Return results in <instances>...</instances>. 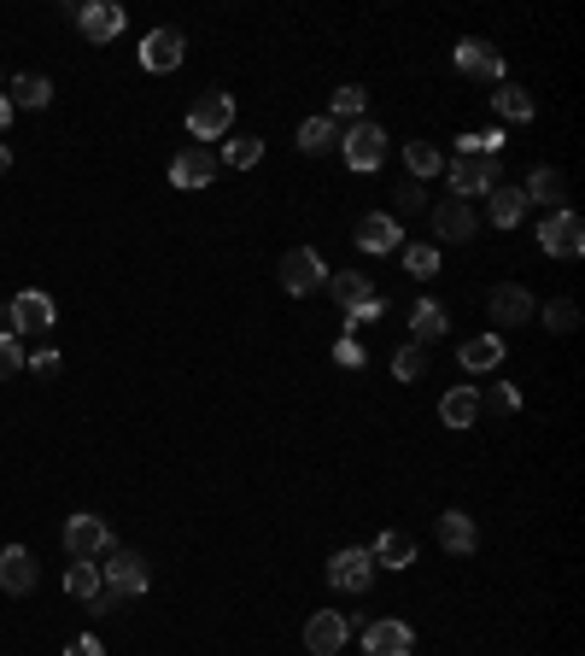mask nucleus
I'll list each match as a JSON object with an SVG mask.
<instances>
[{
    "label": "nucleus",
    "mask_w": 585,
    "mask_h": 656,
    "mask_svg": "<svg viewBox=\"0 0 585 656\" xmlns=\"http://www.w3.org/2000/svg\"><path fill=\"white\" fill-rule=\"evenodd\" d=\"M146 586H153V568H146L141 551H106V563H100V598L89 609H112L123 598H141Z\"/></svg>",
    "instance_id": "f257e3e1"
},
{
    "label": "nucleus",
    "mask_w": 585,
    "mask_h": 656,
    "mask_svg": "<svg viewBox=\"0 0 585 656\" xmlns=\"http://www.w3.org/2000/svg\"><path fill=\"white\" fill-rule=\"evenodd\" d=\"M387 147H392V135L381 130V123H369V117H358L351 130H340V158H346L358 176L381 171V164H387Z\"/></svg>",
    "instance_id": "f03ea898"
},
{
    "label": "nucleus",
    "mask_w": 585,
    "mask_h": 656,
    "mask_svg": "<svg viewBox=\"0 0 585 656\" xmlns=\"http://www.w3.org/2000/svg\"><path fill=\"white\" fill-rule=\"evenodd\" d=\"M328 287H333V299L346 305L351 328H363V322H374V317L387 311V299L374 294V281H369L363 270H340V276H328Z\"/></svg>",
    "instance_id": "7ed1b4c3"
},
{
    "label": "nucleus",
    "mask_w": 585,
    "mask_h": 656,
    "mask_svg": "<svg viewBox=\"0 0 585 656\" xmlns=\"http://www.w3.org/2000/svg\"><path fill=\"white\" fill-rule=\"evenodd\" d=\"M65 551H71V563L106 557V551H112V527H106V516H94V510H76V516L65 522Z\"/></svg>",
    "instance_id": "20e7f679"
},
{
    "label": "nucleus",
    "mask_w": 585,
    "mask_h": 656,
    "mask_svg": "<svg viewBox=\"0 0 585 656\" xmlns=\"http://www.w3.org/2000/svg\"><path fill=\"white\" fill-rule=\"evenodd\" d=\"M228 123H235V100H228L223 89H205L194 106H187V135L194 141H223Z\"/></svg>",
    "instance_id": "39448f33"
},
{
    "label": "nucleus",
    "mask_w": 585,
    "mask_h": 656,
    "mask_svg": "<svg viewBox=\"0 0 585 656\" xmlns=\"http://www.w3.org/2000/svg\"><path fill=\"white\" fill-rule=\"evenodd\" d=\"M281 287L292 299H310L317 287H328V264H322L317 246H292V253L281 258Z\"/></svg>",
    "instance_id": "423d86ee"
},
{
    "label": "nucleus",
    "mask_w": 585,
    "mask_h": 656,
    "mask_svg": "<svg viewBox=\"0 0 585 656\" xmlns=\"http://www.w3.org/2000/svg\"><path fill=\"white\" fill-rule=\"evenodd\" d=\"M538 246H545V258H579L585 253V223L579 212H545V223H538Z\"/></svg>",
    "instance_id": "0eeeda50"
},
{
    "label": "nucleus",
    "mask_w": 585,
    "mask_h": 656,
    "mask_svg": "<svg viewBox=\"0 0 585 656\" xmlns=\"http://www.w3.org/2000/svg\"><path fill=\"white\" fill-rule=\"evenodd\" d=\"M451 176V199H474V194H492L497 188V158H480V153H456L445 164Z\"/></svg>",
    "instance_id": "6e6552de"
},
{
    "label": "nucleus",
    "mask_w": 585,
    "mask_h": 656,
    "mask_svg": "<svg viewBox=\"0 0 585 656\" xmlns=\"http://www.w3.org/2000/svg\"><path fill=\"white\" fill-rule=\"evenodd\" d=\"M374 574H381V568H374V557L363 545H346V551H333V557H328V586L333 592H369Z\"/></svg>",
    "instance_id": "1a4fd4ad"
},
{
    "label": "nucleus",
    "mask_w": 585,
    "mask_h": 656,
    "mask_svg": "<svg viewBox=\"0 0 585 656\" xmlns=\"http://www.w3.org/2000/svg\"><path fill=\"white\" fill-rule=\"evenodd\" d=\"M451 59H456V71H463V76H474V82H497V89H504V53H497L492 41L463 35Z\"/></svg>",
    "instance_id": "9d476101"
},
{
    "label": "nucleus",
    "mask_w": 585,
    "mask_h": 656,
    "mask_svg": "<svg viewBox=\"0 0 585 656\" xmlns=\"http://www.w3.org/2000/svg\"><path fill=\"white\" fill-rule=\"evenodd\" d=\"M217 153L212 147H182L176 158H171V188H182V194H194V188H212L217 182Z\"/></svg>",
    "instance_id": "9b49d317"
},
{
    "label": "nucleus",
    "mask_w": 585,
    "mask_h": 656,
    "mask_svg": "<svg viewBox=\"0 0 585 656\" xmlns=\"http://www.w3.org/2000/svg\"><path fill=\"white\" fill-rule=\"evenodd\" d=\"M7 317H12V335H48L53 328V299L41 294V287H24V294L7 299Z\"/></svg>",
    "instance_id": "f8f14e48"
},
{
    "label": "nucleus",
    "mask_w": 585,
    "mask_h": 656,
    "mask_svg": "<svg viewBox=\"0 0 585 656\" xmlns=\"http://www.w3.org/2000/svg\"><path fill=\"white\" fill-rule=\"evenodd\" d=\"M346 639H351V622H346L340 609H317V615L305 622V650H310V656H340Z\"/></svg>",
    "instance_id": "ddd939ff"
},
{
    "label": "nucleus",
    "mask_w": 585,
    "mask_h": 656,
    "mask_svg": "<svg viewBox=\"0 0 585 656\" xmlns=\"http://www.w3.org/2000/svg\"><path fill=\"white\" fill-rule=\"evenodd\" d=\"M182 59H187V41H182V30H171V24H164V30H146V35H141V65L153 71V76L176 71Z\"/></svg>",
    "instance_id": "4468645a"
},
{
    "label": "nucleus",
    "mask_w": 585,
    "mask_h": 656,
    "mask_svg": "<svg viewBox=\"0 0 585 656\" xmlns=\"http://www.w3.org/2000/svg\"><path fill=\"white\" fill-rule=\"evenodd\" d=\"M363 650L369 656H410L415 633H410V622H399V615H381V622L363 627Z\"/></svg>",
    "instance_id": "2eb2a0df"
},
{
    "label": "nucleus",
    "mask_w": 585,
    "mask_h": 656,
    "mask_svg": "<svg viewBox=\"0 0 585 656\" xmlns=\"http://www.w3.org/2000/svg\"><path fill=\"white\" fill-rule=\"evenodd\" d=\"M486 311H492V322L497 328H521V322H533V294L521 281H504V287H492V299H486Z\"/></svg>",
    "instance_id": "dca6fc26"
},
{
    "label": "nucleus",
    "mask_w": 585,
    "mask_h": 656,
    "mask_svg": "<svg viewBox=\"0 0 585 656\" xmlns=\"http://www.w3.org/2000/svg\"><path fill=\"white\" fill-rule=\"evenodd\" d=\"M71 18H76V30L89 41H117L123 35V7L117 0H82Z\"/></svg>",
    "instance_id": "f3484780"
},
{
    "label": "nucleus",
    "mask_w": 585,
    "mask_h": 656,
    "mask_svg": "<svg viewBox=\"0 0 585 656\" xmlns=\"http://www.w3.org/2000/svg\"><path fill=\"white\" fill-rule=\"evenodd\" d=\"M35 581H41L35 551H24V545H7V551H0V592L24 598V592H35Z\"/></svg>",
    "instance_id": "a211bd4d"
},
{
    "label": "nucleus",
    "mask_w": 585,
    "mask_h": 656,
    "mask_svg": "<svg viewBox=\"0 0 585 656\" xmlns=\"http://www.w3.org/2000/svg\"><path fill=\"white\" fill-rule=\"evenodd\" d=\"M363 246V253H374V258H387V253H399L404 246V229H399V217L392 212H369L363 223H358V235H351Z\"/></svg>",
    "instance_id": "6ab92c4d"
},
{
    "label": "nucleus",
    "mask_w": 585,
    "mask_h": 656,
    "mask_svg": "<svg viewBox=\"0 0 585 656\" xmlns=\"http://www.w3.org/2000/svg\"><path fill=\"white\" fill-rule=\"evenodd\" d=\"M474 229H480V217H474L469 199H439L433 205V235L439 240H474Z\"/></svg>",
    "instance_id": "aec40b11"
},
{
    "label": "nucleus",
    "mask_w": 585,
    "mask_h": 656,
    "mask_svg": "<svg viewBox=\"0 0 585 656\" xmlns=\"http://www.w3.org/2000/svg\"><path fill=\"white\" fill-rule=\"evenodd\" d=\"M456 363L469 369V376H492V369H504V335H474L456 346Z\"/></svg>",
    "instance_id": "412c9836"
},
{
    "label": "nucleus",
    "mask_w": 585,
    "mask_h": 656,
    "mask_svg": "<svg viewBox=\"0 0 585 656\" xmlns=\"http://www.w3.org/2000/svg\"><path fill=\"white\" fill-rule=\"evenodd\" d=\"M521 199H527V205H545V212H562V199H568V182H562V171H551V164H538V171L527 176V188H521Z\"/></svg>",
    "instance_id": "4be33fe9"
},
{
    "label": "nucleus",
    "mask_w": 585,
    "mask_h": 656,
    "mask_svg": "<svg viewBox=\"0 0 585 656\" xmlns=\"http://www.w3.org/2000/svg\"><path fill=\"white\" fill-rule=\"evenodd\" d=\"M439 545H445L451 557H469V551L480 545L474 516H463V510H445V516H439Z\"/></svg>",
    "instance_id": "5701e85b"
},
{
    "label": "nucleus",
    "mask_w": 585,
    "mask_h": 656,
    "mask_svg": "<svg viewBox=\"0 0 585 656\" xmlns=\"http://www.w3.org/2000/svg\"><path fill=\"white\" fill-rule=\"evenodd\" d=\"M410 335H415V346H433V340H445L451 335V311L439 299H422L410 311Z\"/></svg>",
    "instance_id": "b1692460"
},
{
    "label": "nucleus",
    "mask_w": 585,
    "mask_h": 656,
    "mask_svg": "<svg viewBox=\"0 0 585 656\" xmlns=\"http://www.w3.org/2000/svg\"><path fill=\"white\" fill-rule=\"evenodd\" d=\"M369 557H374V568H410L415 563V540L404 527H387L381 540L369 545Z\"/></svg>",
    "instance_id": "393cba45"
},
{
    "label": "nucleus",
    "mask_w": 585,
    "mask_h": 656,
    "mask_svg": "<svg viewBox=\"0 0 585 656\" xmlns=\"http://www.w3.org/2000/svg\"><path fill=\"white\" fill-rule=\"evenodd\" d=\"M474 417H480V393H474V387H451V393L439 399V422H445V428H474Z\"/></svg>",
    "instance_id": "a878e982"
},
{
    "label": "nucleus",
    "mask_w": 585,
    "mask_h": 656,
    "mask_svg": "<svg viewBox=\"0 0 585 656\" xmlns=\"http://www.w3.org/2000/svg\"><path fill=\"white\" fill-rule=\"evenodd\" d=\"M486 217L497 223V229H515V223L527 217V199H521V188H504V182H497V188L486 194Z\"/></svg>",
    "instance_id": "bb28decb"
},
{
    "label": "nucleus",
    "mask_w": 585,
    "mask_h": 656,
    "mask_svg": "<svg viewBox=\"0 0 585 656\" xmlns=\"http://www.w3.org/2000/svg\"><path fill=\"white\" fill-rule=\"evenodd\" d=\"M439 171H445V153H439L433 141H404V176L410 182H428Z\"/></svg>",
    "instance_id": "cd10ccee"
},
{
    "label": "nucleus",
    "mask_w": 585,
    "mask_h": 656,
    "mask_svg": "<svg viewBox=\"0 0 585 656\" xmlns=\"http://www.w3.org/2000/svg\"><path fill=\"white\" fill-rule=\"evenodd\" d=\"M333 147H340V123L333 117H305L299 123V153L317 158V153H333Z\"/></svg>",
    "instance_id": "c85d7f7f"
},
{
    "label": "nucleus",
    "mask_w": 585,
    "mask_h": 656,
    "mask_svg": "<svg viewBox=\"0 0 585 656\" xmlns=\"http://www.w3.org/2000/svg\"><path fill=\"white\" fill-rule=\"evenodd\" d=\"M492 106H497V117H504V123H533V94L527 89H515V82H504V89H497L492 94Z\"/></svg>",
    "instance_id": "c756f323"
},
{
    "label": "nucleus",
    "mask_w": 585,
    "mask_h": 656,
    "mask_svg": "<svg viewBox=\"0 0 585 656\" xmlns=\"http://www.w3.org/2000/svg\"><path fill=\"white\" fill-rule=\"evenodd\" d=\"M7 100H12V112H18V106L41 112V106H48V100H53V82H48V76H18Z\"/></svg>",
    "instance_id": "7c9ffc66"
},
{
    "label": "nucleus",
    "mask_w": 585,
    "mask_h": 656,
    "mask_svg": "<svg viewBox=\"0 0 585 656\" xmlns=\"http://www.w3.org/2000/svg\"><path fill=\"white\" fill-rule=\"evenodd\" d=\"M65 592L76 604H94L100 598V563H71L65 568Z\"/></svg>",
    "instance_id": "2f4dec72"
},
{
    "label": "nucleus",
    "mask_w": 585,
    "mask_h": 656,
    "mask_svg": "<svg viewBox=\"0 0 585 656\" xmlns=\"http://www.w3.org/2000/svg\"><path fill=\"white\" fill-rule=\"evenodd\" d=\"M258 158H264V141H258V135H235V141L223 147V158H217V164H235V171H253Z\"/></svg>",
    "instance_id": "473e14b6"
},
{
    "label": "nucleus",
    "mask_w": 585,
    "mask_h": 656,
    "mask_svg": "<svg viewBox=\"0 0 585 656\" xmlns=\"http://www.w3.org/2000/svg\"><path fill=\"white\" fill-rule=\"evenodd\" d=\"M369 112V89H363V82H346V89H333V117H351V123H358Z\"/></svg>",
    "instance_id": "72a5a7b5"
},
{
    "label": "nucleus",
    "mask_w": 585,
    "mask_h": 656,
    "mask_svg": "<svg viewBox=\"0 0 585 656\" xmlns=\"http://www.w3.org/2000/svg\"><path fill=\"white\" fill-rule=\"evenodd\" d=\"M392 376H399V381H422L428 376V352H422V346H399V352H392Z\"/></svg>",
    "instance_id": "f704fd0d"
},
{
    "label": "nucleus",
    "mask_w": 585,
    "mask_h": 656,
    "mask_svg": "<svg viewBox=\"0 0 585 656\" xmlns=\"http://www.w3.org/2000/svg\"><path fill=\"white\" fill-rule=\"evenodd\" d=\"M399 253H404V270H410V276H422V281L439 276V246L422 240V246H399Z\"/></svg>",
    "instance_id": "c9c22d12"
},
{
    "label": "nucleus",
    "mask_w": 585,
    "mask_h": 656,
    "mask_svg": "<svg viewBox=\"0 0 585 656\" xmlns=\"http://www.w3.org/2000/svg\"><path fill=\"white\" fill-rule=\"evenodd\" d=\"M545 328H551V335H574V328H579V305L574 299H551L545 305Z\"/></svg>",
    "instance_id": "e433bc0d"
},
{
    "label": "nucleus",
    "mask_w": 585,
    "mask_h": 656,
    "mask_svg": "<svg viewBox=\"0 0 585 656\" xmlns=\"http://www.w3.org/2000/svg\"><path fill=\"white\" fill-rule=\"evenodd\" d=\"M480 404H486V410H497V417H515V410H521V387H510V381H497V387H492V393H486V399H480Z\"/></svg>",
    "instance_id": "4c0bfd02"
},
{
    "label": "nucleus",
    "mask_w": 585,
    "mask_h": 656,
    "mask_svg": "<svg viewBox=\"0 0 585 656\" xmlns=\"http://www.w3.org/2000/svg\"><path fill=\"white\" fill-rule=\"evenodd\" d=\"M18 369H24V340H18V335H0V381L18 376Z\"/></svg>",
    "instance_id": "58836bf2"
},
{
    "label": "nucleus",
    "mask_w": 585,
    "mask_h": 656,
    "mask_svg": "<svg viewBox=\"0 0 585 656\" xmlns=\"http://www.w3.org/2000/svg\"><path fill=\"white\" fill-rule=\"evenodd\" d=\"M369 352H363V340L358 335H340V340H333V363H340V369H358Z\"/></svg>",
    "instance_id": "ea45409f"
},
{
    "label": "nucleus",
    "mask_w": 585,
    "mask_h": 656,
    "mask_svg": "<svg viewBox=\"0 0 585 656\" xmlns=\"http://www.w3.org/2000/svg\"><path fill=\"white\" fill-rule=\"evenodd\" d=\"M392 205H399V212H422V205H428L422 182H410V176H404V188H392Z\"/></svg>",
    "instance_id": "a19ab883"
},
{
    "label": "nucleus",
    "mask_w": 585,
    "mask_h": 656,
    "mask_svg": "<svg viewBox=\"0 0 585 656\" xmlns=\"http://www.w3.org/2000/svg\"><path fill=\"white\" fill-rule=\"evenodd\" d=\"M65 656H106V645H100L94 633H76V639L65 645Z\"/></svg>",
    "instance_id": "79ce46f5"
},
{
    "label": "nucleus",
    "mask_w": 585,
    "mask_h": 656,
    "mask_svg": "<svg viewBox=\"0 0 585 656\" xmlns=\"http://www.w3.org/2000/svg\"><path fill=\"white\" fill-rule=\"evenodd\" d=\"M30 363H35V376H53V369H59V352H53V346H41Z\"/></svg>",
    "instance_id": "37998d69"
},
{
    "label": "nucleus",
    "mask_w": 585,
    "mask_h": 656,
    "mask_svg": "<svg viewBox=\"0 0 585 656\" xmlns=\"http://www.w3.org/2000/svg\"><path fill=\"white\" fill-rule=\"evenodd\" d=\"M7 123H12V100L0 94V130H7Z\"/></svg>",
    "instance_id": "c03bdc74"
},
{
    "label": "nucleus",
    "mask_w": 585,
    "mask_h": 656,
    "mask_svg": "<svg viewBox=\"0 0 585 656\" xmlns=\"http://www.w3.org/2000/svg\"><path fill=\"white\" fill-rule=\"evenodd\" d=\"M12 171V153H7V141H0V176H7Z\"/></svg>",
    "instance_id": "a18cd8bd"
}]
</instances>
